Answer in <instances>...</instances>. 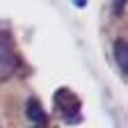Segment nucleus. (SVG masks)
Here are the masks:
<instances>
[{
  "instance_id": "obj_7",
  "label": "nucleus",
  "mask_w": 128,
  "mask_h": 128,
  "mask_svg": "<svg viewBox=\"0 0 128 128\" xmlns=\"http://www.w3.org/2000/svg\"><path fill=\"white\" fill-rule=\"evenodd\" d=\"M46 128H48V126H46Z\"/></svg>"
},
{
  "instance_id": "obj_4",
  "label": "nucleus",
  "mask_w": 128,
  "mask_h": 128,
  "mask_svg": "<svg viewBox=\"0 0 128 128\" xmlns=\"http://www.w3.org/2000/svg\"><path fill=\"white\" fill-rule=\"evenodd\" d=\"M112 53H114V62L119 66L121 78H126V71H128V44H126V39H117Z\"/></svg>"
},
{
  "instance_id": "obj_1",
  "label": "nucleus",
  "mask_w": 128,
  "mask_h": 128,
  "mask_svg": "<svg viewBox=\"0 0 128 128\" xmlns=\"http://www.w3.org/2000/svg\"><path fill=\"white\" fill-rule=\"evenodd\" d=\"M53 105H55V112L57 117L69 124V126H76L82 121V101L76 92H71L69 87H62L53 94Z\"/></svg>"
},
{
  "instance_id": "obj_3",
  "label": "nucleus",
  "mask_w": 128,
  "mask_h": 128,
  "mask_svg": "<svg viewBox=\"0 0 128 128\" xmlns=\"http://www.w3.org/2000/svg\"><path fill=\"white\" fill-rule=\"evenodd\" d=\"M25 117H28V121H32L34 128H46L48 126V114L44 112L41 103L34 98V96L28 98V103H25Z\"/></svg>"
},
{
  "instance_id": "obj_2",
  "label": "nucleus",
  "mask_w": 128,
  "mask_h": 128,
  "mask_svg": "<svg viewBox=\"0 0 128 128\" xmlns=\"http://www.w3.org/2000/svg\"><path fill=\"white\" fill-rule=\"evenodd\" d=\"M18 69H21V57L16 50L14 37L7 30H0V82L14 78Z\"/></svg>"
},
{
  "instance_id": "obj_6",
  "label": "nucleus",
  "mask_w": 128,
  "mask_h": 128,
  "mask_svg": "<svg viewBox=\"0 0 128 128\" xmlns=\"http://www.w3.org/2000/svg\"><path fill=\"white\" fill-rule=\"evenodd\" d=\"M71 2H73V7H78V9L87 7V0H71Z\"/></svg>"
},
{
  "instance_id": "obj_5",
  "label": "nucleus",
  "mask_w": 128,
  "mask_h": 128,
  "mask_svg": "<svg viewBox=\"0 0 128 128\" xmlns=\"http://www.w3.org/2000/svg\"><path fill=\"white\" fill-rule=\"evenodd\" d=\"M124 12H126V0H112V14L124 16Z\"/></svg>"
}]
</instances>
